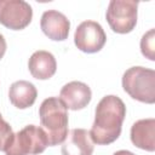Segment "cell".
I'll list each match as a JSON object with an SVG mask.
<instances>
[{
	"label": "cell",
	"instance_id": "cell-1",
	"mask_svg": "<svg viewBox=\"0 0 155 155\" xmlns=\"http://www.w3.org/2000/svg\"><path fill=\"white\" fill-rule=\"evenodd\" d=\"M125 116L126 105L121 98L114 94L103 97L96 107L94 121L90 131L92 142L98 145L114 143L121 134Z\"/></svg>",
	"mask_w": 155,
	"mask_h": 155
},
{
	"label": "cell",
	"instance_id": "cell-2",
	"mask_svg": "<svg viewBox=\"0 0 155 155\" xmlns=\"http://www.w3.org/2000/svg\"><path fill=\"white\" fill-rule=\"evenodd\" d=\"M41 128L46 134L48 147L62 144L68 134V109L58 97H48L39 108Z\"/></svg>",
	"mask_w": 155,
	"mask_h": 155
},
{
	"label": "cell",
	"instance_id": "cell-3",
	"mask_svg": "<svg viewBox=\"0 0 155 155\" xmlns=\"http://www.w3.org/2000/svg\"><path fill=\"white\" fill-rule=\"evenodd\" d=\"M124 91L136 101L155 103V70L144 67H131L122 75Z\"/></svg>",
	"mask_w": 155,
	"mask_h": 155
},
{
	"label": "cell",
	"instance_id": "cell-4",
	"mask_svg": "<svg viewBox=\"0 0 155 155\" xmlns=\"http://www.w3.org/2000/svg\"><path fill=\"white\" fill-rule=\"evenodd\" d=\"M48 147L47 138L41 127L28 125L17 133L5 150L6 155H38Z\"/></svg>",
	"mask_w": 155,
	"mask_h": 155
},
{
	"label": "cell",
	"instance_id": "cell-5",
	"mask_svg": "<svg viewBox=\"0 0 155 155\" xmlns=\"http://www.w3.org/2000/svg\"><path fill=\"white\" fill-rule=\"evenodd\" d=\"M138 2L133 0H111L105 18L113 31L117 34L131 33L137 24Z\"/></svg>",
	"mask_w": 155,
	"mask_h": 155
},
{
	"label": "cell",
	"instance_id": "cell-6",
	"mask_svg": "<svg viewBox=\"0 0 155 155\" xmlns=\"http://www.w3.org/2000/svg\"><path fill=\"white\" fill-rule=\"evenodd\" d=\"M33 18L31 6L23 0H0V24L12 30L27 28Z\"/></svg>",
	"mask_w": 155,
	"mask_h": 155
},
{
	"label": "cell",
	"instance_id": "cell-7",
	"mask_svg": "<svg viewBox=\"0 0 155 155\" xmlns=\"http://www.w3.org/2000/svg\"><path fill=\"white\" fill-rule=\"evenodd\" d=\"M107 35L98 22L84 21L81 22L74 34L75 46L85 53L99 52L105 45Z\"/></svg>",
	"mask_w": 155,
	"mask_h": 155
},
{
	"label": "cell",
	"instance_id": "cell-8",
	"mask_svg": "<svg viewBox=\"0 0 155 155\" xmlns=\"http://www.w3.org/2000/svg\"><path fill=\"white\" fill-rule=\"evenodd\" d=\"M92 98V92L88 85L81 81H70L65 84L61 92L59 99L63 102L67 109L81 110L88 105Z\"/></svg>",
	"mask_w": 155,
	"mask_h": 155
},
{
	"label": "cell",
	"instance_id": "cell-9",
	"mask_svg": "<svg viewBox=\"0 0 155 155\" xmlns=\"http://www.w3.org/2000/svg\"><path fill=\"white\" fill-rule=\"evenodd\" d=\"M40 28L42 33L53 41H64L69 35L70 22L59 11H45L40 19Z\"/></svg>",
	"mask_w": 155,
	"mask_h": 155
},
{
	"label": "cell",
	"instance_id": "cell-10",
	"mask_svg": "<svg viewBox=\"0 0 155 155\" xmlns=\"http://www.w3.org/2000/svg\"><path fill=\"white\" fill-rule=\"evenodd\" d=\"M94 143L91 139L90 131L85 128H73L62 143V155H92Z\"/></svg>",
	"mask_w": 155,
	"mask_h": 155
},
{
	"label": "cell",
	"instance_id": "cell-11",
	"mask_svg": "<svg viewBox=\"0 0 155 155\" xmlns=\"http://www.w3.org/2000/svg\"><path fill=\"white\" fill-rule=\"evenodd\" d=\"M131 142L134 147L147 150H155V119H142L136 121L131 127Z\"/></svg>",
	"mask_w": 155,
	"mask_h": 155
},
{
	"label": "cell",
	"instance_id": "cell-12",
	"mask_svg": "<svg viewBox=\"0 0 155 155\" xmlns=\"http://www.w3.org/2000/svg\"><path fill=\"white\" fill-rule=\"evenodd\" d=\"M28 68L33 78L38 80H47L54 75L57 70V62L51 52L39 50L30 56Z\"/></svg>",
	"mask_w": 155,
	"mask_h": 155
},
{
	"label": "cell",
	"instance_id": "cell-13",
	"mask_svg": "<svg viewBox=\"0 0 155 155\" xmlns=\"http://www.w3.org/2000/svg\"><path fill=\"white\" fill-rule=\"evenodd\" d=\"M38 97L36 87L25 80L15 81L8 90L10 102L18 109H27L31 107Z\"/></svg>",
	"mask_w": 155,
	"mask_h": 155
},
{
	"label": "cell",
	"instance_id": "cell-14",
	"mask_svg": "<svg viewBox=\"0 0 155 155\" xmlns=\"http://www.w3.org/2000/svg\"><path fill=\"white\" fill-rule=\"evenodd\" d=\"M140 52L149 61H155V29L148 30L142 36Z\"/></svg>",
	"mask_w": 155,
	"mask_h": 155
},
{
	"label": "cell",
	"instance_id": "cell-15",
	"mask_svg": "<svg viewBox=\"0 0 155 155\" xmlns=\"http://www.w3.org/2000/svg\"><path fill=\"white\" fill-rule=\"evenodd\" d=\"M13 134L15 133L12 131V127L7 121L2 119V115L0 114V151H5L7 149L13 138Z\"/></svg>",
	"mask_w": 155,
	"mask_h": 155
},
{
	"label": "cell",
	"instance_id": "cell-16",
	"mask_svg": "<svg viewBox=\"0 0 155 155\" xmlns=\"http://www.w3.org/2000/svg\"><path fill=\"white\" fill-rule=\"evenodd\" d=\"M6 48H7L6 40H5L4 35L0 34V59L4 57V54H5V52H6Z\"/></svg>",
	"mask_w": 155,
	"mask_h": 155
},
{
	"label": "cell",
	"instance_id": "cell-17",
	"mask_svg": "<svg viewBox=\"0 0 155 155\" xmlns=\"http://www.w3.org/2000/svg\"><path fill=\"white\" fill-rule=\"evenodd\" d=\"M113 155H136V154H133L132 151H128V150H117Z\"/></svg>",
	"mask_w": 155,
	"mask_h": 155
}]
</instances>
